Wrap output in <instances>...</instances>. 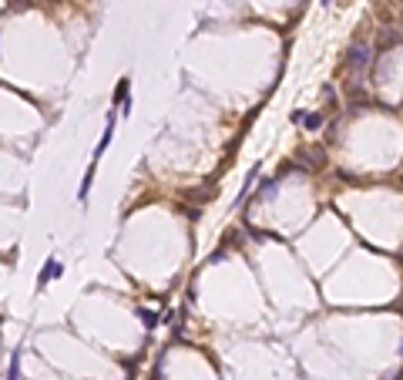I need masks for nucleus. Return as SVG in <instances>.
I'll return each mask as SVG.
<instances>
[{
    "label": "nucleus",
    "instance_id": "nucleus-1",
    "mask_svg": "<svg viewBox=\"0 0 403 380\" xmlns=\"http://www.w3.org/2000/svg\"><path fill=\"white\" fill-rule=\"evenodd\" d=\"M366 64H370V47H366V44H356V47L349 51V57H346V68H349L353 74H360Z\"/></svg>",
    "mask_w": 403,
    "mask_h": 380
},
{
    "label": "nucleus",
    "instance_id": "nucleus-2",
    "mask_svg": "<svg viewBox=\"0 0 403 380\" xmlns=\"http://www.w3.org/2000/svg\"><path fill=\"white\" fill-rule=\"evenodd\" d=\"M111 135H115V111H108V125H104V135H101V145L94 148V158H91L94 165H97V158L108 152V145H111Z\"/></svg>",
    "mask_w": 403,
    "mask_h": 380
},
{
    "label": "nucleus",
    "instance_id": "nucleus-3",
    "mask_svg": "<svg viewBox=\"0 0 403 380\" xmlns=\"http://www.w3.org/2000/svg\"><path fill=\"white\" fill-rule=\"evenodd\" d=\"M58 276H64V269H61V263L54 259V256H51V259H47V266H44V273L37 276V289H44V286L51 283V279H58Z\"/></svg>",
    "mask_w": 403,
    "mask_h": 380
},
{
    "label": "nucleus",
    "instance_id": "nucleus-4",
    "mask_svg": "<svg viewBox=\"0 0 403 380\" xmlns=\"http://www.w3.org/2000/svg\"><path fill=\"white\" fill-rule=\"evenodd\" d=\"M91 178H94V162L88 165V172H84V182H81V192H77V199H81V202H88V192H91Z\"/></svg>",
    "mask_w": 403,
    "mask_h": 380
},
{
    "label": "nucleus",
    "instance_id": "nucleus-5",
    "mask_svg": "<svg viewBox=\"0 0 403 380\" xmlns=\"http://www.w3.org/2000/svg\"><path fill=\"white\" fill-rule=\"evenodd\" d=\"M7 380H20V350H14V357H10V370H7Z\"/></svg>",
    "mask_w": 403,
    "mask_h": 380
},
{
    "label": "nucleus",
    "instance_id": "nucleus-6",
    "mask_svg": "<svg viewBox=\"0 0 403 380\" xmlns=\"http://www.w3.org/2000/svg\"><path fill=\"white\" fill-rule=\"evenodd\" d=\"M239 246H242V232H239V229L225 232V246H222V249H239Z\"/></svg>",
    "mask_w": 403,
    "mask_h": 380
},
{
    "label": "nucleus",
    "instance_id": "nucleus-7",
    "mask_svg": "<svg viewBox=\"0 0 403 380\" xmlns=\"http://www.w3.org/2000/svg\"><path fill=\"white\" fill-rule=\"evenodd\" d=\"M128 88H131V81H128V77H121V81H118V88H115V101H118V104L128 98Z\"/></svg>",
    "mask_w": 403,
    "mask_h": 380
},
{
    "label": "nucleus",
    "instance_id": "nucleus-8",
    "mask_svg": "<svg viewBox=\"0 0 403 380\" xmlns=\"http://www.w3.org/2000/svg\"><path fill=\"white\" fill-rule=\"evenodd\" d=\"M138 316H141V326H145V330H152V326H158V313H148V310H138Z\"/></svg>",
    "mask_w": 403,
    "mask_h": 380
},
{
    "label": "nucleus",
    "instance_id": "nucleus-9",
    "mask_svg": "<svg viewBox=\"0 0 403 380\" xmlns=\"http://www.w3.org/2000/svg\"><path fill=\"white\" fill-rule=\"evenodd\" d=\"M303 125H306L309 132H316V128L323 125V114H303Z\"/></svg>",
    "mask_w": 403,
    "mask_h": 380
},
{
    "label": "nucleus",
    "instance_id": "nucleus-10",
    "mask_svg": "<svg viewBox=\"0 0 403 380\" xmlns=\"http://www.w3.org/2000/svg\"><path fill=\"white\" fill-rule=\"evenodd\" d=\"M259 199H276V182H272V178H269V182H262V192H259Z\"/></svg>",
    "mask_w": 403,
    "mask_h": 380
},
{
    "label": "nucleus",
    "instance_id": "nucleus-11",
    "mask_svg": "<svg viewBox=\"0 0 403 380\" xmlns=\"http://www.w3.org/2000/svg\"><path fill=\"white\" fill-rule=\"evenodd\" d=\"M323 3H333V0H323Z\"/></svg>",
    "mask_w": 403,
    "mask_h": 380
},
{
    "label": "nucleus",
    "instance_id": "nucleus-12",
    "mask_svg": "<svg viewBox=\"0 0 403 380\" xmlns=\"http://www.w3.org/2000/svg\"><path fill=\"white\" fill-rule=\"evenodd\" d=\"M393 380H400V377H393Z\"/></svg>",
    "mask_w": 403,
    "mask_h": 380
}]
</instances>
